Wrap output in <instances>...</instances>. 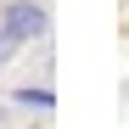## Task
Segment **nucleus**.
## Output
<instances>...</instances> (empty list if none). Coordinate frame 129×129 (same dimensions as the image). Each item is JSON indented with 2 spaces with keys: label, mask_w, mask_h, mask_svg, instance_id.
I'll return each mask as SVG.
<instances>
[{
  "label": "nucleus",
  "mask_w": 129,
  "mask_h": 129,
  "mask_svg": "<svg viewBox=\"0 0 129 129\" xmlns=\"http://www.w3.org/2000/svg\"><path fill=\"white\" fill-rule=\"evenodd\" d=\"M0 28H6L17 45H28L51 28V11L39 6V0H6V11H0Z\"/></svg>",
  "instance_id": "1"
},
{
  "label": "nucleus",
  "mask_w": 129,
  "mask_h": 129,
  "mask_svg": "<svg viewBox=\"0 0 129 129\" xmlns=\"http://www.w3.org/2000/svg\"><path fill=\"white\" fill-rule=\"evenodd\" d=\"M23 107H39V112H51V90H17Z\"/></svg>",
  "instance_id": "2"
},
{
  "label": "nucleus",
  "mask_w": 129,
  "mask_h": 129,
  "mask_svg": "<svg viewBox=\"0 0 129 129\" xmlns=\"http://www.w3.org/2000/svg\"><path fill=\"white\" fill-rule=\"evenodd\" d=\"M11 51H17V39H11L6 28H0V68H6V62H11Z\"/></svg>",
  "instance_id": "3"
}]
</instances>
